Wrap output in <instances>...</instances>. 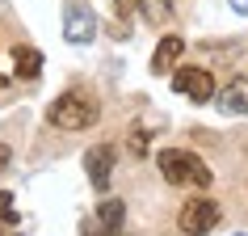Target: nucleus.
I'll use <instances>...</instances> for the list:
<instances>
[{"label":"nucleus","mask_w":248,"mask_h":236,"mask_svg":"<svg viewBox=\"0 0 248 236\" xmlns=\"http://www.w3.org/2000/svg\"><path fill=\"white\" fill-rule=\"evenodd\" d=\"M114 9H118V17L126 21V17H131L135 9H139V0H114Z\"/></svg>","instance_id":"nucleus-14"},{"label":"nucleus","mask_w":248,"mask_h":236,"mask_svg":"<svg viewBox=\"0 0 248 236\" xmlns=\"http://www.w3.org/2000/svg\"><path fill=\"white\" fill-rule=\"evenodd\" d=\"M9 165H13V148H9V144H0V173L9 169Z\"/></svg>","instance_id":"nucleus-15"},{"label":"nucleus","mask_w":248,"mask_h":236,"mask_svg":"<svg viewBox=\"0 0 248 236\" xmlns=\"http://www.w3.org/2000/svg\"><path fill=\"white\" fill-rule=\"evenodd\" d=\"M105 232V228H101V223H97V219H89V223H84V228H80V236H101Z\"/></svg>","instance_id":"nucleus-16"},{"label":"nucleus","mask_w":248,"mask_h":236,"mask_svg":"<svg viewBox=\"0 0 248 236\" xmlns=\"http://www.w3.org/2000/svg\"><path fill=\"white\" fill-rule=\"evenodd\" d=\"M172 89L181 93V97H189L194 105H206L215 97V76H210L206 67H177L172 72Z\"/></svg>","instance_id":"nucleus-4"},{"label":"nucleus","mask_w":248,"mask_h":236,"mask_svg":"<svg viewBox=\"0 0 248 236\" xmlns=\"http://www.w3.org/2000/svg\"><path fill=\"white\" fill-rule=\"evenodd\" d=\"M122 219H126V207H122V198H105L101 211H97V223H101L109 236H118V228H122Z\"/></svg>","instance_id":"nucleus-10"},{"label":"nucleus","mask_w":248,"mask_h":236,"mask_svg":"<svg viewBox=\"0 0 248 236\" xmlns=\"http://www.w3.org/2000/svg\"><path fill=\"white\" fill-rule=\"evenodd\" d=\"M219 223H223V211H219L215 198H189L181 207V215H177V228H181L185 236H206V232H215Z\"/></svg>","instance_id":"nucleus-3"},{"label":"nucleus","mask_w":248,"mask_h":236,"mask_svg":"<svg viewBox=\"0 0 248 236\" xmlns=\"http://www.w3.org/2000/svg\"><path fill=\"white\" fill-rule=\"evenodd\" d=\"M63 38L67 42H93L97 38V17H93L89 4H80V0H67V13H63Z\"/></svg>","instance_id":"nucleus-5"},{"label":"nucleus","mask_w":248,"mask_h":236,"mask_svg":"<svg viewBox=\"0 0 248 236\" xmlns=\"http://www.w3.org/2000/svg\"><path fill=\"white\" fill-rule=\"evenodd\" d=\"M185 55V38H177V34H164L160 38V47L152 51V72L156 76H164V72H177V59Z\"/></svg>","instance_id":"nucleus-7"},{"label":"nucleus","mask_w":248,"mask_h":236,"mask_svg":"<svg viewBox=\"0 0 248 236\" xmlns=\"http://www.w3.org/2000/svg\"><path fill=\"white\" fill-rule=\"evenodd\" d=\"M131 152H135V156H147V131H135L131 135Z\"/></svg>","instance_id":"nucleus-13"},{"label":"nucleus","mask_w":248,"mask_h":236,"mask_svg":"<svg viewBox=\"0 0 248 236\" xmlns=\"http://www.w3.org/2000/svg\"><path fill=\"white\" fill-rule=\"evenodd\" d=\"M42 72V51L38 47H13V76L34 80Z\"/></svg>","instance_id":"nucleus-9"},{"label":"nucleus","mask_w":248,"mask_h":236,"mask_svg":"<svg viewBox=\"0 0 248 236\" xmlns=\"http://www.w3.org/2000/svg\"><path fill=\"white\" fill-rule=\"evenodd\" d=\"M156 165H160V173H164L169 185H194V190H206L210 185L206 160L194 156V152H185V148H164V152H156Z\"/></svg>","instance_id":"nucleus-2"},{"label":"nucleus","mask_w":248,"mask_h":236,"mask_svg":"<svg viewBox=\"0 0 248 236\" xmlns=\"http://www.w3.org/2000/svg\"><path fill=\"white\" fill-rule=\"evenodd\" d=\"M0 89H4V76H0Z\"/></svg>","instance_id":"nucleus-18"},{"label":"nucleus","mask_w":248,"mask_h":236,"mask_svg":"<svg viewBox=\"0 0 248 236\" xmlns=\"http://www.w3.org/2000/svg\"><path fill=\"white\" fill-rule=\"evenodd\" d=\"M232 9L235 13H248V0H232Z\"/></svg>","instance_id":"nucleus-17"},{"label":"nucleus","mask_w":248,"mask_h":236,"mask_svg":"<svg viewBox=\"0 0 248 236\" xmlns=\"http://www.w3.org/2000/svg\"><path fill=\"white\" fill-rule=\"evenodd\" d=\"M97 118H101L97 97H93V93H80V89L59 93V97L51 101V110H46V122L59 127V131H84V127L97 122Z\"/></svg>","instance_id":"nucleus-1"},{"label":"nucleus","mask_w":248,"mask_h":236,"mask_svg":"<svg viewBox=\"0 0 248 236\" xmlns=\"http://www.w3.org/2000/svg\"><path fill=\"white\" fill-rule=\"evenodd\" d=\"M114 165H118V152L109 144H97V148L84 152V169H89L93 190H109V173H114Z\"/></svg>","instance_id":"nucleus-6"},{"label":"nucleus","mask_w":248,"mask_h":236,"mask_svg":"<svg viewBox=\"0 0 248 236\" xmlns=\"http://www.w3.org/2000/svg\"><path fill=\"white\" fill-rule=\"evenodd\" d=\"M219 110L223 114H248V80L235 76L227 89L219 93Z\"/></svg>","instance_id":"nucleus-8"},{"label":"nucleus","mask_w":248,"mask_h":236,"mask_svg":"<svg viewBox=\"0 0 248 236\" xmlns=\"http://www.w3.org/2000/svg\"><path fill=\"white\" fill-rule=\"evenodd\" d=\"M172 4H177V0H139V13H143L152 26H160V21L172 17Z\"/></svg>","instance_id":"nucleus-11"},{"label":"nucleus","mask_w":248,"mask_h":236,"mask_svg":"<svg viewBox=\"0 0 248 236\" xmlns=\"http://www.w3.org/2000/svg\"><path fill=\"white\" fill-rule=\"evenodd\" d=\"M0 223H17V202L9 190H0Z\"/></svg>","instance_id":"nucleus-12"}]
</instances>
